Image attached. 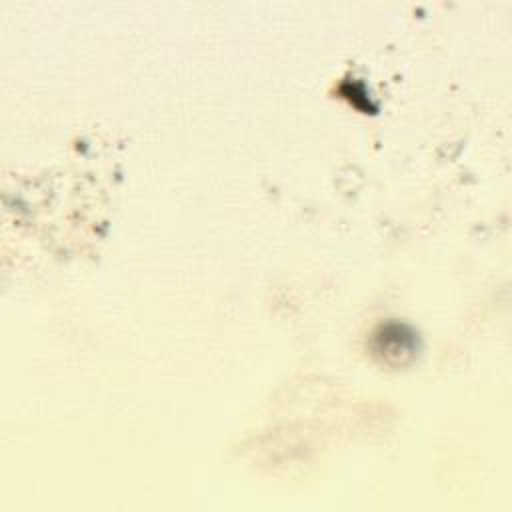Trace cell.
Returning a JSON list of instances; mask_svg holds the SVG:
<instances>
[{
	"label": "cell",
	"mask_w": 512,
	"mask_h": 512,
	"mask_svg": "<svg viewBox=\"0 0 512 512\" xmlns=\"http://www.w3.org/2000/svg\"><path fill=\"white\" fill-rule=\"evenodd\" d=\"M374 354L384 362H402L404 356H412L416 350V338L404 324H386L374 334Z\"/></svg>",
	"instance_id": "cell-1"
}]
</instances>
